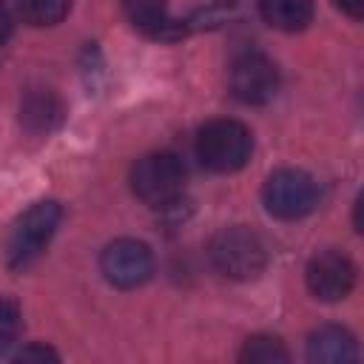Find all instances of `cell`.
<instances>
[{"mask_svg":"<svg viewBox=\"0 0 364 364\" xmlns=\"http://www.w3.org/2000/svg\"><path fill=\"white\" fill-rule=\"evenodd\" d=\"M11 11H9V6L0 0V46L9 40V34H11Z\"/></svg>","mask_w":364,"mask_h":364,"instance_id":"17","label":"cell"},{"mask_svg":"<svg viewBox=\"0 0 364 364\" xmlns=\"http://www.w3.org/2000/svg\"><path fill=\"white\" fill-rule=\"evenodd\" d=\"M262 202L276 219H301L318 205V185L299 168L273 171L262 188Z\"/></svg>","mask_w":364,"mask_h":364,"instance_id":"5","label":"cell"},{"mask_svg":"<svg viewBox=\"0 0 364 364\" xmlns=\"http://www.w3.org/2000/svg\"><path fill=\"white\" fill-rule=\"evenodd\" d=\"M63 119V102L51 91H31L20 105V122L34 134H48Z\"/></svg>","mask_w":364,"mask_h":364,"instance_id":"11","label":"cell"},{"mask_svg":"<svg viewBox=\"0 0 364 364\" xmlns=\"http://www.w3.org/2000/svg\"><path fill=\"white\" fill-rule=\"evenodd\" d=\"M125 17L139 28L145 37L154 40H176L185 34V26L171 17L168 0H122Z\"/></svg>","mask_w":364,"mask_h":364,"instance_id":"9","label":"cell"},{"mask_svg":"<svg viewBox=\"0 0 364 364\" xmlns=\"http://www.w3.org/2000/svg\"><path fill=\"white\" fill-rule=\"evenodd\" d=\"M57 358L60 355L46 344H28L14 355V361H57Z\"/></svg>","mask_w":364,"mask_h":364,"instance_id":"16","label":"cell"},{"mask_svg":"<svg viewBox=\"0 0 364 364\" xmlns=\"http://www.w3.org/2000/svg\"><path fill=\"white\" fill-rule=\"evenodd\" d=\"M131 191L148 208H171L185 191V168L179 156L154 151L131 168Z\"/></svg>","mask_w":364,"mask_h":364,"instance_id":"2","label":"cell"},{"mask_svg":"<svg viewBox=\"0 0 364 364\" xmlns=\"http://www.w3.org/2000/svg\"><path fill=\"white\" fill-rule=\"evenodd\" d=\"M287 350L279 338L273 336H253L245 341L239 361H250V364H276V361H287Z\"/></svg>","mask_w":364,"mask_h":364,"instance_id":"14","label":"cell"},{"mask_svg":"<svg viewBox=\"0 0 364 364\" xmlns=\"http://www.w3.org/2000/svg\"><path fill=\"white\" fill-rule=\"evenodd\" d=\"M230 94L245 105H264L279 91V68L259 51H245L230 65Z\"/></svg>","mask_w":364,"mask_h":364,"instance_id":"6","label":"cell"},{"mask_svg":"<svg viewBox=\"0 0 364 364\" xmlns=\"http://www.w3.org/2000/svg\"><path fill=\"white\" fill-rule=\"evenodd\" d=\"M307 358L316 364H347L358 358V347L350 330L324 324L310 333L307 338Z\"/></svg>","mask_w":364,"mask_h":364,"instance_id":"10","label":"cell"},{"mask_svg":"<svg viewBox=\"0 0 364 364\" xmlns=\"http://www.w3.org/2000/svg\"><path fill=\"white\" fill-rule=\"evenodd\" d=\"M259 11L279 31H301L313 20V0H259Z\"/></svg>","mask_w":364,"mask_h":364,"instance_id":"12","label":"cell"},{"mask_svg":"<svg viewBox=\"0 0 364 364\" xmlns=\"http://www.w3.org/2000/svg\"><path fill=\"white\" fill-rule=\"evenodd\" d=\"M336 6H338L344 14H350L353 20H358V17L364 14V0H336Z\"/></svg>","mask_w":364,"mask_h":364,"instance_id":"18","label":"cell"},{"mask_svg":"<svg viewBox=\"0 0 364 364\" xmlns=\"http://www.w3.org/2000/svg\"><path fill=\"white\" fill-rule=\"evenodd\" d=\"M355 264L341 250H321L307 262V287L321 301H341L355 287Z\"/></svg>","mask_w":364,"mask_h":364,"instance_id":"8","label":"cell"},{"mask_svg":"<svg viewBox=\"0 0 364 364\" xmlns=\"http://www.w3.org/2000/svg\"><path fill=\"white\" fill-rule=\"evenodd\" d=\"M253 151L250 131L236 119H210L196 134V156L216 173H233L247 165Z\"/></svg>","mask_w":364,"mask_h":364,"instance_id":"1","label":"cell"},{"mask_svg":"<svg viewBox=\"0 0 364 364\" xmlns=\"http://www.w3.org/2000/svg\"><path fill=\"white\" fill-rule=\"evenodd\" d=\"M17 9L28 26H57L68 14L71 0H17Z\"/></svg>","mask_w":364,"mask_h":364,"instance_id":"13","label":"cell"},{"mask_svg":"<svg viewBox=\"0 0 364 364\" xmlns=\"http://www.w3.org/2000/svg\"><path fill=\"white\" fill-rule=\"evenodd\" d=\"M20 336V307L14 299H0V355L11 350Z\"/></svg>","mask_w":364,"mask_h":364,"instance_id":"15","label":"cell"},{"mask_svg":"<svg viewBox=\"0 0 364 364\" xmlns=\"http://www.w3.org/2000/svg\"><path fill=\"white\" fill-rule=\"evenodd\" d=\"M60 219H63V208L57 202H37L31 205L11 228V236H9V245H6V256H9V264L11 267H26L31 264L43 250L46 245L51 242V236L57 233L60 228Z\"/></svg>","mask_w":364,"mask_h":364,"instance_id":"4","label":"cell"},{"mask_svg":"<svg viewBox=\"0 0 364 364\" xmlns=\"http://www.w3.org/2000/svg\"><path fill=\"white\" fill-rule=\"evenodd\" d=\"M100 267H102V276L114 287L131 290L151 279L154 256H151V247L139 239H117L102 250Z\"/></svg>","mask_w":364,"mask_h":364,"instance_id":"7","label":"cell"},{"mask_svg":"<svg viewBox=\"0 0 364 364\" xmlns=\"http://www.w3.org/2000/svg\"><path fill=\"white\" fill-rule=\"evenodd\" d=\"M210 262L216 264V270L222 276L236 279V282H247L264 270L267 250H264V242L259 239L256 230H250L245 225H233V228H225L213 236Z\"/></svg>","mask_w":364,"mask_h":364,"instance_id":"3","label":"cell"}]
</instances>
